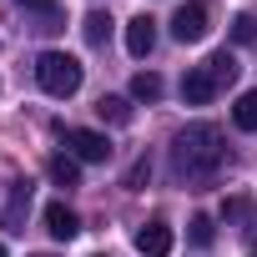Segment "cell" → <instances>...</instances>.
Masks as SVG:
<instances>
[{
	"mask_svg": "<svg viewBox=\"0 0 257 257\" xmlns=\"http://www.w3.org/2000/svg\"><path fill=\"white\" fill-rule=\"evenodd\" d=\"M222 157H227V147H222V132H217L212 121L182 126L177 142H172V167H177V177H187V182L212 177V172L222 167Z\"/></svg>",
	"mask_w": 257,
	"mask_h": 257,
	"instance_id": "1",
	"label": "cell"
},
{
	"mask_svg": "<svg viewBox=\"0 0 257 257\" xmlns=\"http://www.w3.org/2000/svg\"><path fill=\"white\" fill-rule=\"evenodd\" d=\"M81 76H86L81 61L66 56V51H41V61H36V81H41V91L56 96V101L76 96V91H81Z\"/></svg>",
	"mask_w": 257,
	"mask_h": 257,
	"instance_id": "2",
	"label": "cell"
},
{
	"mask_svg": "<svg viewBox=\"0 0 257 257\" xmlns=\"http://www.w3.org/2000/svg\"><path fill=\"white\" fill-rule=\"evenodd\" d=\"M172 36H177L182 46H192V41L207 36V6H202V0H187V6H177V16H172Z\"/></svg>",
	"mask_w": 257,
	"mask_h": 257,
	"instance_id": "3",
	"label": "cell"
},
{
	"mask_svg": "<svg viewBox=\"0 0 257 257\" xmlns=\"http://www.w3.org/2000/svg\"><path fill=\"white\" fill-rule=\"evenodd\" d=\"M66 142H71V157H76V162H106V157H111V142H106L101 132H86V126H71Z\"/></svg>",
	"mask_w": 257,
	"mask_h": 257,
	"instance_id": "4",
	"label": "cell"
},
{
	"mask_svg": "<svg viewBox=\"0 0 257 257\" xmlns=\"http://www.w3.org/2000/svg\"><path fill=\"white\" fill-rule=\"evenodd\" d=\"M31 182L16 177L11 182V197H6V212H0V222H6V232H26V212H31Z\"/></svg>",
	"mask_w": 257,
	"mask_h": 257,
	"instance_id": "5",
	"label": "cell"
},
{
	"mask_svg": "<svg viewBox=\"0 0 257 257\" xmlns=\"http://www.w3.org/2000/svg\"><path fill=\"white\" fill-rule=\"evenodd\" d=\"M217 91H222V86L212 81V71H207V66H192V71L182 76V101H187V106H207Z\"/></svg>",
	"mask_w": 257,
	"mask_h": 257,
	"instance_id": "6",
	"label": "cell"
},
{
	"mask_svg": "<svg viewBox=\"0 0 257 257\" xmlns=\"http://www.w3.org/2000/svg\"><path fill=\"white\" fill-rule=\"evenodd\" d=\"M137 252H142V257H172V227H167V222L137 227Z\"/></svg>",
	"mask_w": 257,
	"mask_h": 257,
	"instance_id": "7",
	"label": "cell"
},
{
	"mask_svg": "<svg viewBox=\"0 0 257 257\" xmlns=\"http://www.w3.org/2000/svg\"><path fill=\"white\" fill-rule=\"evenodd\" d=\"M157 46V21L152 16H137V21H126V51H132L137 61H147Z\"/></svg>",
	"mask_w": 257,
	"mask_h": 257,
	"instance_id": "8",
	"label": "cell"
},
{
	"mask_svg": "<svg viewBox=\"0 0 257 257\" xmlns=\"http://www.w3.org/2000/svg\"><path fill=\"white\" fill-rule=\"evenodd\" d=\"M46 232H51L56 242H71V237L81 232V217H76L66 202H46Z\"/></svg>",
	"mask_w": 257,
	"mask_h": 257,
	"instance_id": "9",
	"label": "cell"
},
{
	"mask_svg": "<svg viewBox=\"0 0 257 257\" xmlns=\"http://www.w3.org/2000/svg\"><path fill=\"white\" fill-rule=\"evenodd\" d=\"M202 66H207V71H212V81H217V86H232V81H237V71H242V66H237V56H232V51H212V56H207V61H202Z\"/></svg>",
	"mask_w": 257,
	"mask_h": 257,
	"instance_id": "10",
	"label": "cell"
},
{
	"mask_svg": "<svg viewBox=\"0 0 257 257\" xmlns=\"http://www.w3.org/2000/svg\"><path fill=\"white\" fill-rule=\"evenodd\" d=\"M232 121H237V132H257V91H242V96H237Z\"/></svg>",
	"mask_w": 257,
	"mask_h": 257,
	"instance_id": "11",
	"label": "cell"
},
{
	"mask_svg": "<svg viewBox=\"0 0 257 257\" xmlns=\"http://www.w3.org/2000/svg\"><path fill=\"white\" fill-rule=\"evenodd\" d=\"M51 182L56 187H81V162L76 157H51Z\"/></svg>",
	"mask_w": 257,
	"mask_h": 257,
	"instance_id": "12",
	"label": "cell"
},
{
	"mask_svg": "<svg viewBox=\"0 0 257 257\" xmlns=\"http://www.w3.org/2000/svg\"><path fill=\"white\" fill-rule=\"evenodd\" d=\"M101 121H111V126H126V121H132V106H126L121 96H101Z\"/></svg>",
	"mask_w": 257,
	"mask_h": 257,
	"instance_id": "13",
	"label": "cell"
},
{
	"mask_svg": "<svg viewBox=\"0 0 257 257\" xmlns=\"http://www.w3.org/2000/svg\"><path fill=\"white\" fill-rule=\"evenodd\" d=\"M81 31H86V41H91V46H106V36H111V16H106V11H91Z\"/></svg>",
	"mask_w": 257,
	"mask_h": 257,
	"instance_id": "14",
	"label": "cell"
},
{
	"mask_svg": "<svg viewBox=\"0 0 257 257\" xmlns=\"http://www.w3.org/2000/svg\"><path fill=\"white\" fill-rule=\"evenodd\" d=\"M132 96H137V101H157V96H162V76L137 71V76H132Z\"/></svg>",
	"mask_w": 257,
	"mask_h": 257,
	"instance_id": "15",
	"label": "cell"
},
{
	"mask_svg": "<svg viewBox=\"0 0 257 257\" xmlns=\"http://www.w3.org/2000/svg\"><path fill=\"white\" fill-rule=\"evenodd\" d=\"M147 177H152V162H147V157H137L132 167H126L121 187H126V192H142V187H147Z\"/></svg>",
	"mask_w": 257,
	"mask_h": 257,
	"instance_id": "16",
	"label": "cell"
},
{
	"mask_svg": "<svg viewBox=\"0 0 257 257\" xmlns=\"http://www.w3.org/2000/svg\"><path fill=\"white\" fill-rule=\"evenodd\" d=\"M187 237H192L197 247H212V237H217V227H212V217H192V227H187Z\"/></svg>",
	"mask_w": 257,
	"mask_h": 257,
	"instance_id": "17",
	"label": "cell"
},
{
	"mask_svg": "<svg viewBox=\"0 0 257 257\" xmlns=\"http://www.w3.org/2000/svg\"><path fill=\"white\" fill-rule=\"evenodd\" d=\"M232 41H237V46L257 41V21H252V16H237V21H232Z\"/></svg>",
	"mask_w": 257,
	"mask_h": 257,
	"instance_id": "18",
	"label": "cell"
},
{
	"mask_svg": "<svg viewBox=\"0 0 257 257\" xmlns=\"http://www.w3.org/2000/svg\"><path fill=\"white\" fill-rule=\"evenodd\" d=\"M16 6H26V11H51L56 0H16Z\"/></svg>",
	"mask_w": 257,
	"mask_h": 257,
	"instance_id": "19",
	"label": "cell"
},
{
	"mask_svg": "<svg viewBox=\"0 0 257 257\" xmlns=\"http://www.w3.org/2000/svg\"><path fill=\"white\" fill-rule=\"evenodd\" d=\"M36 257H56V252H36Z\"/></svg>",
	"mask_w": 257,
	"mask_h": 257,
	"instance_id": "20",
	"label": "cell"
},
{
	"mask_svg": "<svg viewBox=\"0 0 257 257\" xmlns=\"http://www.w3.org/2000/svg\"><path fill=\"white\" fill-rule=\"evenodd\" d=\"M0 257H6V247H0Z\"/></svg>",
	"mask_w": 257,
	"mask_h": 257,
	"instance_id": "21",
	"label": "cell"
},
{
	"mask_svg": "<svg viewBox=\"0 0 257 257\" xmlns=\"http://www.w3.org/2000/svg\"><path fill=\"white\" fill-rule=\"evenodd\" d=\"M252 257H257V252H252Z\"/></svg>",
	"mask_w": 257,
	"mask_h": 257,
	"instance_id": "22",
	"label": "cell"
}]
</instances>
